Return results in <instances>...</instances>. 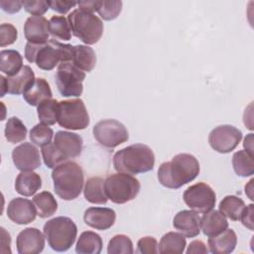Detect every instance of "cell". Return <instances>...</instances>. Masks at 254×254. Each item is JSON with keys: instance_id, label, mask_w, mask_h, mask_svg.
I'll return each mask as SVG.
<instances>
[{"instance_id": "49", "label": "cell", "mask_w": 254, "mask_h": 254, "mask_svg": "<svg viewBox=\"0 0 254 254\" xmlns=\"http://www.w3.org/2000/svg\"><path fill=\"white\" fill-rule=\"evenodd\" d=\"M1 80V96H4L6 92H8V85H7V79L3 75L0 76Z\"/></svg>"}, {"instance_id": "4", "label": "cell", "mask_w": 254, "mask_h": 254, "mask_svg": "<svg viewBox=\"0 0 254 254\" xmlns=\"http://www.w3.org/2000/svg\"><path fill=\"white\" fill-rule=\"evenodd\" d=\"M52 178L55 191L62 199L71 200L80 194L84 183V175L77 163L66 161L59 165L54 169Z\"/></svg>"}, {"instance_id": "25", "label": "cell", "mask_w": 254, "mask_h": 254, "mask_svg": "<svg viewBox=\"0 0 254 254\" xmlns=\"http://www.w3.org/2000/svg\"><path fill=\"white\" fill-rule=\"evenodd\" d=\"M84 197L90 203L104 204L108 197L104 190V180L100 177L89 178L84 185Z\"/></svg>"}, {"instance_id": "23", "label": "cell", "mask_w": 254, "mask_h": 254, "mask_svg": "<svg viewBox=\"0 0 254 254\" xmlns=\"http://www.w3.org/2000/svg\"><path fill=\"white\" fill-rule=\"evenodd\" d=\"M41 188V177L33 171H22L16 178L15 190L24 196L34 195Z\"/></svg>"}, {"instance_id": "10", "label": "cell", "mask_w": 254, "mask_h": 254, "mask_svg": "<svg viewBox=\"0 0 254 254\" xmlns=\"http://www.w3.org/2000/svg\"><path fill=\"white\" fill-rule=\"evenodd\" d=\"M92 132L96 141L106 148H115L129 138L124 124L115 119L100 120L94 125Z\"/></svg>"}, {"instance_id": "14", "label": "cell", "mask_w": 254, "mask_h": 254, "mask_svg": "<svg viewBox=\"0 0 254 254\" xmlns=\"http://www.w3.org/2000/svg\"><path fill=\"white\" fill-rule=\"evenodd\" d=\"M45 238L43 233L35 227L23 229L17 236L16 246L20 254H38L45 247Z\"/></svg>"}, {"instance_id": "40", "label": "cell", "mask_w": 254, "mask_h": 254, "mask_svg": "<svg viewBox=\"0 0 254 254\" xmlns=\"http://www.w3.org/2000/svg\"><path fill=\"white\" fill-rule=\"evenodd\" d=\"M17 29L9 23H3L0 26V46L2 48L12 45L17 40Z\"/></svg>"}, {"instance_id": "34", "label": "cell", "mask_w": 254, "mask_h": 254, "mask_svg": "<svg viewBox=\"0 0 254 254\" xmlns=\"http://www.w3.org/2000/svg\"><path fill=\"white\" fill-rule=\"evenodd\" d=\"M5 137L10 143H19L25 140L27 135V127L18 117L8 119L5 126Z\"/></svg>"}, {"instance_id": "21", "label": "cell", "mask_w": 254, "mask_h": 254, "mask_svg": "<svg viewBox=\"0 0 254 254\" xmlns=\"http://www.w3.org/2000/svg\"><path fill=\"white\" fill-rule=\"evenodd\" d=\"M200 227L204 235L212 237L223 232L228 227V222L219 210L211 209L200 218Z\"/></svg>"}, {"instance_id": "30", "label": "cell", "mask_w": 254, "mask_h": 254, "mask_svg": "<svg viewBox=\"0 0 254 254\" xmlns=\"http://www.w3.org/2000/svg\"><path fill=\"white\" fill-rule=\"evenodd\" d=\"M37 214L41 218L52 216L58 209V202L50 191H42L33 197Z\"/></svg>"}, {"instance_id": "6", "label": "cell", "mask_w": 254, "mask_h": 254, "mask_svg": "<svg viewBox=\"0 0 254 254\" xmlns=\"http://www.w3.org/2000/svg\"><path fill=\"white\" fill-rule=\"evenodd\" d=\"M71 32L86 45L96 44L103 33V23L93 13L74 9L67 16Z\"/></svg>"}, {"instance_id": "47", "label": "cell", "mask_w": 254, "mask_h": 254, "mask_svg": "<svg viewBox=\"0 0 254 254\" xmlns=\"http://www.w3.org/2000/svg\"><path fill=\"white\" fill-rule=\"evenodd\" d=\"M208 252L205 244L200 241V240H194V241H191L188 247V250H187V253L188 254H192V253H202V254H206Z\"/></svg>"}, {"instance_id": "50", "label": "cell", "mask_w": 254, "mask_h": 254, "mask_svg": "<svg viewBox=\"0 0 254 254\" xmlns=\"http://www.w3.org/2000/svg\"><path fill=\"white\" fill-rule=\"evenodd\" d=\"M253 182H254V180L252 179V180H250V182L248 183V185L245 186V193L249 196L250 199H253V195H252V193H251V192H252V190H253V188H252Z\"/></svg>"}, {"instance_id": "8", "label": "cell", "mask_w": 254, "mask_h": 254, "mask_svg": "<svg viewBox=\"0 0 254 254\" xmlns=\"http://www.w3.org/2000/svg\"><path fill=\"white\" fill-rule=\"evenodd\" d=\"M89 115L80 98L59 102L58 123L61 127L69 130H82L89 125Z\"/></svg>"}, {"instance_id": "18", "label": "cell", "mask_w": 254, "mask_h": 254, "mask_svg": "<svg viewBox=\"0 0 254 254\" xmlns=\"http://www.w3.org/2000/svg\"><path fill=\"white\" fill-rule=\"evenodd\" d=\"M84 222L97 230H106L110 228L116 219V213L112 208L91 206L84 211Z\"/></svg>"}, {"instance_id": "11", "label": "cell", "mask_w": 254, "mask_h": 254, "mask_svg": "<svg viewBox=\"0 0 254 254\" xmlns=\"http://www.w3.org/2000/svg\"><path fill=\"white\" fill-rule=\"evenodd\" d=\"M185 203L197 213L210 211L216 201L214 190L205 183H197L189 187L183 195Z\"/></svg>"}, {"instance_id": "35", "label": "cell", "mask_w": 254, "mask_h": 254, "mask_svg": "<svg viewBox=\"0 0 254 254\" xmlns=\"http://www.w3.org/2000/svg\"><path fill=\"white\" fill-rule=\"evenodd\" d=\"M50 33L53 37L69 41L71 38V29L67 19L64 16H53L50 19Z\"/></svg>"}, {"instance_id": "29", "label": "cell", "mask_w": 254, "mask_h": 254, "mask_svg": "<svg viewBox=\"0 0 254 254\" xmlns=\"http://www.w3.org/2000/svg\"><path fill=\"white\" fill-rule=\"evenodd\" d=\"M187 245L186 238L183 234L177 232H168L163 235L158 246L159 253L181 254L185 251Z\"/></svg>"}, {"instance_id": "28", "label": "cell", "mask_w": 254, "mask_h": 254, "mask_svg": "<svg viewBox=\"0 0 254 254\" xmlns=\"http://www.w3.org/2000/svg\"><path fill=\"white\" fill-rule=\"evenodd\" d=\"M23 67V58L18 51L3 50L0 52V69L8 76L17 74Z\"/></svg>"}, {"instance_id": "9", "label": "cell", "mask_w": 254, "mask_h": 254, "mask_svg": "<svg viewBox=\"0 0 254 254\" xmlns=\"http://www.w3.org/2000/svg\"><path fill=\"white\" fill-rule=\"evenodd\" d=\"M55 78L58 89L63 96L77 97L81 95L85 73L71 62L61 63L58 66Z\"/></svg>"}, {"instance_id": "42", "label": "cell", "mask_w": 254, "mask_h": 254, "mask_svg": "<svg viewBox=\"0 0 254 254\" xmlns=\"http://www.w3.org/2000/svg\"><path fill=\"white\" fill-rule=\"evenodd\" d=\"M158 246H159L158 242L154 237L145 236L138 240L136 253H141V254L158 253L159 252Z\"/></svg>"}, {"instance_id": "38", "label": "cell", "mask_w": 254, "mask_h": 254, "mask_svg": "<svg viewBox=\"0 0 254 254\" xmlns=\"http://www.w3.org/2000/svg\"><path fill=\"white\" fill-rule=\"evenodd\" d=\"M41 152L45 165L50 169H55L59 165L67 161L54 143H49L48 145L43 146Z\"/></svg>"}, {"instance_id": "5", "label": "cell", "mask_w": 254, "mask_h": 254, "mask_svg": "<svg viewBox=\"0 0 254 254\" xmlns=\"http://www.w3.org/2000/svg\"><path fill=\"white\" fill-rule=\"evenodd\" d=\"M43 230L50 247L57 252L68 250L77 235L75 223L66 216H58L48 220Z\"/></svg>"}, {"instance_id": "41", "label": "cell", "mask_w": 254, "mask_h": 254, "mask_svg": "<svg viewBox=\"0 0 254 254\" xmlns=\"http://www.w3.org/2000/svg\"><path fill=\"white\" fill-rule=\"evenodd\" d=\"M22 4L24 9L33 16H42L50 8L49 1L45 0H25Z\"/></svg>"}, {"instance_id": "48", "label": "cell", "mask_w": 254, "mask_h": 254, "mask_svg": "<svg viewBox=\"0 0 254 254\" xmlns=\"http://www.w3.org/2000/svg\"><path fill=\"white\" fill-rule=\"evenodd\" d=\"M243 146H244V148L246 149L245 151H247L248 153H250L251 155H253V134H252V133L248 134L247 137H245Z\"/></svg>"}, {"instance_id": "20", "label": "cell", "mask_w": 254, "mask_h": 254, "mask_svg": "<svg viewBox=\"0 0 254 254\" xmlns=\"http://www.w3.org/2000/svg\"><path fill=\"white\" fill-rule=\"evenodd\" d=\"M209 251L214 254L231 253L237 244V236L233 229H225L218 235L208 238Z\"/></svg>"}, {"instance_id": "1", "label": "cell", "mask_w": 254, "mask_h": 254, "mask_svg": "<svg viewBox=\"0 0 254 254\" xmlns=\"http://www.w3.org/2000/svg\"><path fill=\"white\" fill-rule=\"evenodd\" d=\"M199 173V163L190 154H178L170 162L161 164L158 170V180L168 189H180L193 181Z\"/></svg>"}, {"instance_id": "32", "label": "cell", "mask_w": 254, "mask_h": 254, "mask_svg": "<svg viewBox=\"0 0 254 254\" xmlns=\"http://www.w3.org/2000/svg\"><path fill=\"white\" fill-rule=\"evenodd\" d=\"M232 166L236 175L240 177H250L254 174L253 155L245 150L234 153L232 157Z\"/></svg>"}, {"instance_id": "2", "label": "cell", "mask_w": 254, "mask_h": 254, "mask_svg": "<svg viewBox=\"0 0 254 254\" xmlns=\"http://www.w3.org/2000/svg\"><path fill=\"white\" fill-rule=\"evenodd\" d=\"M73 47L51 39L45 43H27L25 47V58L29 63H35L43 70H51L57 64L72 62Z\"/></svg>"}, {"instance_id": "43", "label": "cell", "mask_w": 254, "mask_h": 254, "mask_svg": "<svg viewBox=\"0 0 254 254\" xmlns=\"http://www.w3.org/2000/svg\"><path fill=\"white\" fill-rule=\"evenodd\" d=\"M50 8L53 9L54 11L61 13V14H65L67 13L71 8H73L77 3L74 1H62V0H54V1H49Z\"/></svg>"}, {"instance_id": "39", "label": "cell", "mask_w": 254, "mask_h": 254, "mask_svg": "<svg viewBox=\"0 0 254 254\" xmlns=\"http://www.w3.org/2000/svg\"><path fill=\"white\" fill-rule=\"evenodd\" d=\"M121 10H122V1L103 0L100 2V6L97 12L103 20L111 21L117 18Z\"/></svg>"}, {"instance_id": "45", "label": "cell", "mask_w": 254, "mask_h": 254, "mask_svg": "<svg viewBox=\"0 0 254 254\" xmlns=\"http://www.w3.org/2000/svg\"><path fill=\"white\" fill-rule=\"evenodd\" d=\"M0 6L2 8V10H4L5 12L8 13H17L21 10V8L23 7L22 1H14V0H1L0 1Z\"/></svg>"}, {"instance_id": "19", "label": "cell", "mask_w": 254, "mask_h": 254, "mask_svg": "<svg viewBox=\"0 0 254 254\" xmlns=\"http://www.w3.org/2000/svg\"><path fill=\"white\" fill-rule=\"evenodd\" d=\"M173 225L184 236L195 237L200 232V217L194 210H182L175 215Z\"/></svg>"}, {"instance_id": "16", "label": "cell", "mask_w": 254, "mask_h": 254, "mask_svg": "<svg viewBox=\"0 0 254 254\" xmlns=\"http://www.w3.org/2000/svg\"><path fill=\"white\" fill-rule=\"evenodd\" d=\"M82 143V138L78 134L68 131H58L54 138V144L66 160L80 155Z\"/></svg>"}, {"instance_id": "22", "label": "cell", "mask_w": 254, "mask_h": 254, "mask_svg": "<svg viewBox=\"0 0 254 254\" xmlns=\"http://www.w3.org/2000/svg\"><path fill=\"white\" fill-rule=\"evenodd\" d=\"M52 96L53 93L50 84L45 78L42 77L35 78V80L27 87L23 93L24 99L29 105L32 106H38L44 99L52 98Z\"/></svg>"}, {"instance_id": "33", "label": "cell", "mask_w": 254, "mask_h": 254, "mask_svg": "<svg viewBox=\"0 0 254 254\" xmlns=\"http://www.w3.org/2000/svg\"><path fill=\"white\" fill-rule=\"evenodd\" d=\"M38 117L41 123L46 125H54L58 122L59 101L53 98L44 99L37 108Z\"/></svg>"}, {"instance_id": "31", "label": "cell", "mask_w": 254, "mask_h": 254, "mask_svg": "<svg viewBox=\"0 0 254 254\" xmlns=\"http://www.w3.org/2000/svg\"><path fill=\"white\" fill-rule=\"evenodd\" d=\"M245 203L242 198L235 195H226L219 202V211L229 219L237 221L240 219Z\"/></svg>"}, {"instance_id": "15", "label": "cell", "mask_w": 254, "mask_h": 254, "mask_svg": "<svg viewBox=\"0 0 254 254\" xmlns=\"http://www.w3.org/2000/svg\"><path fill=\"white\" fill-rule=\"evenodd\" d=\"M7 215L17 224H28L34 221L38 214L34 202L27 198L16 197L8 203Z\"/></svg>"}, {"instance_id": "3", "label": "cell", "mask_w": 254, "mask_h": 254, "mask_svg": "<svg viewBox=\"0 0 254 254\" xmlns=\"http://www.w3.org/2000/svg\"><path fill=\"white\" fill-rule=\"evenodd\" d=\"M155 155L144 144H133L117 151L113 156V167L119 173L137 175L152 171Z\"/></svg>"}, {"instance_id": "44", "label": "cell", "mask_w": 254, "mask_h": 254, "mask_svg": "<svg viewBox=\"0 0 254 254\" xmlns=\"http://www.w3.org/2000/svg\"><path fill=\"white\" fill-rule=\"evenodd\" d=\"M254 213V205L252 203L245 205L244 209L242 210V213L240 215V219L242 224L249 228L250 230H253V214Z\"/></svg>"}, {"instance_id": "36", "label": "cell", "mask_w": 254, "mask_h": 254, "mask_svg": "<svg viewBox=\"0 0 254 254\" xmlns=\"http://www.w3.org/2000/svg\"><path fill=\"white\" fill-rule=\"evenodd\" d=\"M107 252L108 254H132L134 252L133 243L127 235L117 234L108 242Z\"/></svg>"}, {"instance_id": "37", "label": "cell", "mask_w": 254, "mask_h": 254, "mask_svg": "<svg viewBox=\"0 0 254 254\" xmlns=\"http://www.w3.org/2000/svg\"><path fill=\"white\" fill-rule=\"evenodd\" d=\"M54 136V131L49 125L39 123L30 131V140L37 146H46L51 143Z\"/></svg>"}, {"instance_id": "24", "label": "cell", "mask_w": 254, "mask_h": 254, "mask_svg": "<svg viewBox=\"0 0 254 254\" xmlns=\"http://www.w3.org/2000/svg\"><path fill=\"white\" fill-rule=\"evenodd\" d=\"M8 93L10 94H23L27 87L35 80V73L29 65H24L22 69L13 76L7 78Z\"/></svg>"}, {"instance_id": "27", "label": "cell", "mask_w": 254, "mask_h": 254, "mask_svg": "<svg viewBox=\"0 0 254 254\" xmlns=\"http://www.w3.org/2000/svg\"><path fill=\"white\" fill-rule=\"evenodd\" d=\"M102 250V239L93 231H84L79 235L75 251L78 254H99Z\"/></svg>"}, {"instance_id": "26", "label": "cell", "mask_w": 254, "mask_h": 254, "mask_svg": "<svg viewBox=\"0 0 254 254\" xmlns=\"http://www.w3.org/2000/svg\"><path fill=\"white\" fill-rule=\"evenodd\" d=\"M71 63L82 71H91L96 64V56L93 49L84 45L74 46Z\"/></svg>"}, {"instance_id": "12", "label": "cell", "mask_w": 254, "mask_h": 254, "mask_svg": "<svg viewBox=\"0 0 254 254\" xmlns=\"http://www.w3.org/2000/svg\"><path fill=\"white\" fill-rule=\"evenodd\" d=\"M242 139V132L232 125H219L208 135L210 147L221 154L233 151Z\"/></svg>"}, {"instance_id": "13", "label": "cell", "mask_w": 254, "mask_h": 254, "mask_svg": "<svg viewBox=\"0 0 254 254\" xmlns=\"http://www.w3.org/2000/svg\"><path fill=\"white\" fill-rule=\"evenodd\" d=\"M12 159L15 167L22 171H33L41 166L40 152L36 146L25 142L12 151Z\"/></svg>"}, {"instance_id": "7", "label": "cell", "mask_w": 254, "mask_h": 254, "mask_svg": "<svg viewBox=\"0 0 254 254\" xmlns=\"http://www.w3.org/2000/svg\"><path fill=\"white\" fill-rule=\"evenodd\" d=\"M140 189L139 181L129 174L118 172L104 180V190L108 199L117 204L133 200L138 195Z\"/></svg>"}, {"instance_id": "17", "label": "cell", "mask_w": 254, "mask_h": 254, "mask_svg": "<svg viewBox=\"0 0 254 254\" xmlns=\"http://www.w3.org/2000/svg\"><path fill=\"white\" fill-rule=\"evenodd\" d=\"M24 34L29 43H45L51 34L50 22L43 16H31L24 24Z\"/></svg>"}, {"instance_id": "46", "label": "cell", "mask_w": 254, "mask_h": 254, "mask_svg": "<svg viewBox=\"0 0 254 254\" xmlns=\"http://www.w3.org/2000/svg\"><path fill=\"white\" fill-rule=\"evenodd\" d=\"M101 1H94V0H87V1H79L77 2V5L80 10L88 12V13H93L97 12L100 6Z\"/></svg>"}]
</instances>
